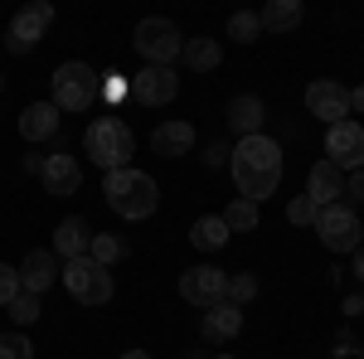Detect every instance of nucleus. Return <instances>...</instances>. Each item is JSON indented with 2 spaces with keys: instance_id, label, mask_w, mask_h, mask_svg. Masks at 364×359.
<instances>
[{
  "instance_id": "obj_11",
  "label": "nucleus",
  "mask_w": 364,
  "mask_h": 359,
  "mask_svg": "<svg viewBox=\"0 0 364 359\" xmlns=\"http://www.w3.org/2000/svg\"><path fill=\"white\" fill-rule=\"evenodd\" d=\"M175 92H180V78H175V68H141L136 78H132V102L136 107H166L175 102Z\"/></svg>"
},
{
  "instance_id": "obj_3",
  "label": "nucleus",
  "mask_w": 364,
  "mask_h": 359,
  "mask_svg": "<svg viewBox=\"0 0 364 359\" xmlns=\"http://www.w3.org/2000/svg\"><path fill=\"white\" fill-rule=\"evenodd\" d=\"M83 151H87L92 166L122 170L132 161V151H136V136H132V127H127L122 117H97V122L87 127V136H83Z\"/></svg>"
},
{
  "instance_id": "obj_15",
  "label": "nucleus",
  "mask_w": 364,
  "mask_h": 359,
  "mask_svg": "<svg viewBox=\"0 0 364 359\" xmlns=\"http://www.w3.org/2000/svg\"><path fill=\"white\" fill-rule=\"evenodd\" d=\"M262 122H267V107H262L257 92H238V97L228 102V127H233V136H238V141L262 136Z\"/></svg>"
},
{
  "instance_id": "obj_2",
  "label": "nucleus",
  "mask_w": 364,
  "mask_h": 359,
  "mask_svg": "<svg viewBox=\"0 0 364 359\" xmlns=\"http://www.w3.org/2000/svg\"><path fill=\"white\" fill-rule=\"evenodd\" d=\"M102 194H107V204H112L122 219H151L156 214V204H161V190H156V180L146 175V170H107V180H102Z\"/></svg>"
},
{
  "instance_id": "obj_23",
  "label": "nucleus",
  "mask_w": 364,
  "mask_h": 359,
  "mask_svg": "<svg viewBox=\"0 0 364 359\" xmlns=\"http://www.w3.org/2000/svg\"><path fill=\"white\" fill-rule=\"evenodd\" d=\"M190 243H195L199 252H219L228 243V223L219 219V214H204V219H195V228H190Z\"/></svg>"
},
{
  "instance_id": "obj_16",
  "label": "nucleus",
  "mask_w": 364,
  "mask_h": 359,
  "mask_svg": "<svg viewBox=\"0 0 364 359\" xmlns=\"http://www.w3.org/2000/svg\"><path fill=\"white\" fill-rule=\"evenodd\" d=\"M306 194L316 199V209H331L340 204V194H345V170H336L331 161H316L306 175Z\"/></svg>"
},
{
  "instance_id": "obj_19",
  "label": "nucleus",
  "mask_w": 364,
  "mask_h": 359,
  "mask_svg": "<svg viewBox=\"0 0 364 359\" xmlns=\"http://www.w3.org/2000/svg\"><path fill=\"white\" fill-rule=\"evenodd\" d=\"M20 136L25 141H54L58 136V107L54 102H34L20 112Z\"/></svg>"
},
{
  "instance_id": "obj_9",
  "label": "nucleus",
  "mask_w": 364,
  "mask_h": 359,
  "mask_svg": "<svg viewBox=\"0 0 364 359\" xmlns=\"http://www.w3.org/2000/svg\"><path fill=\"white\" fill-rule=\"evenodd\" d=\"M180 296L199 311H209V306L228 301V272L224 267H190V272H180Z\"/></svg>"
},
{
  "instance_id": "obj_31",
  "label": "nucleus",
  "mask_w": 364,
  "mask_h": 359,
  "mask_svg": "<svg viewBox=\"0 0 364 359\" xmlns=\"http://www.w3.org/2000/svg\"><path fill=\"white\" fill-rule=\"evenodd\" d=\"M20 296V267H5L0 262V306H10Z\"/></svg>"
},
{
  "instance_id": "obj_35",
  "label": "nucleus",
  "mask_w": 364,
  "mask_h": 359,
  "mask_svg": "<svg viewBox=\"0 0 364 359\" xmlns=\"http://www.w3.org/2000/svg\"><path fill=\"white\" fill-rule=\"evenodd\" d=\"M355 277H360V282H364V243H360V248H355Z\"/></svg>"
},
{
  "instance_id": "obj_5",
  "label": "nucleus",
  "mask_w": 364,
  "mask_h": 359,
  "mask_svg": "<svg viewBox=\"0 0 364 359\" xmlns=\"http://www.w3.org/2000/svg\"><path fill=\"white\" fill-rule=\"evenodd\" d=\"M58 282L68 286V296L78 306H107L112 301V267H97L92 257L63 262V277H58Z\"/></svg>"
},
{
  "instance_id": "obj_10",
  "label": "nucleus",
  "mask_w": 364,
  "mask_h": 359,
  "mask_svg": "<svg viewBox=\"0 0 364 359\" xmlns=\"http://www.w3.org/2000/svg\"><path fill=\"white\" fill-rule=\"evenodd\" d=\"M54 25V5L49 0H29L15 10V20H10V54H29L34 49V39H44Z\"/></svg>"
},
{
  "instance_id": "obj_20",
  "label": "nucleus",
  "mask_w": 364,
  "mask_h": 359,
  "mask_svg": "<svg viewBox=\"0 0 364 359\" xmlns=\"http://www.w3.org/2000/svg\"><path fill=\"white\" fill-rule=\"evenodd\" d=\"M87 243H92V228H87V219H63L54 228V252L58 257H87Z\"/></svg>"
},
{
  "instance_id": "obj_12",
  "label": "nucleus",
  "mask_w": 364,
  "mask_h": 359,
  "mask_svg": "<svg viewBox=\"0 0 364 359\" xmlns=\"http://www.w3.org/2000/svg\"><path fill=\"white\" fill-rule=\"evenodd\" d=\"M306 112L316 117V122L336 127V122H345V117H350V92H345L336 78H316V83L306 87Z\"/></svg>"
},
{
  "instance_id": "obj_32",
  "label": "nucleus",
  "mask_w": 364,
  "mask_h": 359,
  "mask_svg": "<svg viewBox=\"0 0 364 359\" xmlns=\"http://www.w3.org/2000/svg\"><path fill=\"white\" fill-rule=\"evenodd\" d=\"M345 194H350L355 204H364V170H355V175L345 180Z\"/></svg>"
},
{
  "instance_id": "obj_27",
  "label": "nucleus",
  "mask_w": 364,
  "mask_h": 359,
  "mask_svg": "<svg viewBox=\"0 0 364 359\" xmlns=\"http://www.w3.org/2000/svg\"><path fill=\"white\" fill-rule=\"evenodd\" d=\"M252 296H257V277H252V272H233V277H228V301L238 306V311H243Z\"/></svg>"
},
{
  "instance_id": "obj_6",
  "label": "nucleus",
  "mask_w": 364,
  "mask_h": 359,
  "mask_svg": "<svg viewBox=\"0 0 364 359\" xmlns=\"http://www.w3.org/2000/svg\"><path fill=\"white\" fill-rule=\"evenodd\" d=\"M132 44H136V54L146 58L151 68H170V63L180 58V49H185V34L170 25V20L151 15V20H141V25H136Z\"/></svg>"
},
{
  "instance_id": "obj_13",
  "label": "nucleus",
  "mask_w": 364,
  "mask_h": 359,
  "mask_svg": "<svg viewBox=\"0 0 364 359\" xmlns=\"http://www.w3.org/2000/svg\"><path fill=\"white\" fill-rule=\"evenodd\" d=\"M58 277H63V267H58V252H54V248H34L25 262H20V291H29V296H44Z\"/></svg>"
},
{
  "instance_id": "obj_24",
  "label": "nucleus",
  "mask_w": 364,
  "mask_h": 359,
  "mask_svg": "<svg viewBox=\"0 0 364 359\" xmlns=\"http://www.w3.org/2000/svg\"><path fill=\"white\" fill-rule=\"evenodd\" d=\"M132 252V243L127 238H117V233H92V243H87V257L97 262V267H112V262H122Z\"/></svg>"
},
{
  "instance_id": "obj_30",
  "label": "nucleus",
  "mask_w": 364,
  "mask_h": 359,
  "mask_svg": "<svg viewBox=\"0 0 364 359\" xmlns=\"http://www.w3.org/2000/svg\"><path fill=\"white\" fill-rule=\"evenodd\" d=\"M0 359H34V345H29L25 335H0Z\"/></svg>"
},
{
  "instance_id": "obj_33",
  "label": "nucleus",
  "mask_w": 364,
  "mask_h": 359,
  "mask_svg": "<svg viewBox=\"0 0 364 359\" xmlns=\"http://www.w3.org/2000/svg\"><path fill=\"white\" fill-rule=\"evenodd\" d=\"M224 161H228L224 146H209V151H204V166H224Z\"/></svg>"
},
{
  "instance_id": "obj_39",
  "label": "nucleus",
  "mask_w": 364,
  "mask_h": 359,
  "mask_svg": "<svg viewBox=\"0 0 364 359\" xmlns=\"http://www.w3.org/2000/svg\"><path fill=\"white\" fill-rule=\"evenodd\" d=\"M360 359H364V345H360Z\"/></svg>"
},
{
  "instance_id": "obj_37",
  "label": "nucleus",
  "mask_w": 364,
  "mask_h": 359,
  "mask_svg": "<svg viewBox=\"0 0 364 359\" xmlns=\"http://www.w3.org/2000/svg\"><path fill=\"white\" fill-rule=\"evenodd\" d=\"M180 359H199V355H180Z\"/></svg>"
},
{
  "instance_id": "obj_14",
  "label": "nucleus",
  "mask_w": 364,
  "mask_h": 359,
  "mask_svg": "<svg viewBox=\"0 0 364 359\" xmlns=\"http://www.w3.org/2000/svg\"><path fill=\"white\" fill-rule=\"evenodd\" d=\"M44 190L58 194V199H68V194H78V185H83V166H78V156H68V151H58V156H49L44 161Z\"/></svg>"
},
{
  "instance_id": "obj_18",
  "label": "nucleus",
  "mask_w": 364,
  "mask_h": 359,
  "mask_svg": "<svg viewBox=\"0 0 364 359\" xmlns=\"http://www.w3.org/2000/svg\"><path fill=\"white\" fill-rule=\"evenodd\" d=\"M151 146H156V156H166V161L190 156V151H195V127H190V122H161V127L151 132Z\"/></svg>"
},
{
  "instance_id": "obj_29",
  "label": "nucleus",
  "mask_w": 364,
  "mask_h": 359,
  "mask_svg": "<svg viewBox=\"0 0 364 359\" xmlns=\"http://www.w3.org/2000/svg\"><path fill=\"white\" fill-rule=\"evenodd\" d=\"M316 214H321V209H316V199H311V194H296V199L287 204V219L296 223V228H306V223H316Z\"/></svg>"
},
{
  "instance_id": "obj_22",
  "label": "nucleus",
  "mask_w": 364,
  "mask_h": 359,
  "mask_svg": "<svg viewBox=\"0 0 364 359\" xmlns=\"http://www.w3.org/2000/svg\"><path fill=\"white\" fill-rule=\"evenodd\" d=\"M301 0H267L262 10H257V20H262V29H272V34H287V29L301 25Z\"/></svg>"
},
{
  "instance_id": "obj_25",
  "label": "nucleus",
  "mask_w": 364,
  "mask_h": 359,
  "mask_svg": "<svg viewBox=\"0 0 364 359\" xmlns=\"http://www.w3.org/2000/svg\"><path fill=\"white\" fill-rule=\"evenodd\" d=\"M219 219L228 223V233H233V228H238V233H248V228H257V204H252V199H233Z\"/></svg>"
},
{
  "instance_id": "obj_7",
  "label": "nucleus",
  "mask_w": 364,
  "mask_h": 359,
  "mask_svg": "<svg viewBox=\"0 0 364 359\" xmlns=\"http://www.w3.org/2000/svg\"><path fill=\"white\" fill-rule=\"evenodd\" d=\"M316 233H321V243H326L331 252H355L364 243L360 219H355V209H345V204L321 209V214H316Z\"/></svg>"
},
{
  "instance_id": "obj_21",
  "label": "nucleus",
  "mask_w": 364,
  "mask_h": 359,
  "mask_svg": "<svg viewBox=\"0 0 364 359\" xmlns=\"http://www.w3.org/2000/svg\"><path fill=\"white\" fill-rule=\"evenodd\" d=\"M180 58H185V68H195V73H214V68L224 63V49H219V39H204V34H195V39H185Z\"/></svg>"
},
{
  "instance_id": "obj_4",
  "label": "nucleus",
  "mask_w": 364,
  "mask_h": 359,
  "mask_svg": "<svg viewBox=\"0 0 364 359\" xmlns=\"http://www.w3.org/2000/svg\"><path fill=\"white\" fill-rule=\"evenodd\" d=\"M49 83H54L58 112H92L102 102V73H92L87 63H58Z\"/></svg>"
},
{
  "instance_id": "obj_34",
  "label": "nucleus",
  "mask_w": 364,
  "mask_h": 359,
  "mask_svg": "<svg viewBox=\"0 0 364 359\" xmlns=\"http://www.w3.org/2000/svg\"><path fill=\"white\" fill-rule=\"evenodd\" d=\"M350 107L364 112V87H350Z\"/></svg>"
},
{
  "instance_id": "obj_38",
  "label": "nucleus",
  "mask_w": 364,
  "mask_h": 359,
  "mask_svg": "<svg viewBox=\"0 0 364 359\" xmlns=\"http://www.w3.org/2000/svg\"><path fill=\"white\" fill-rule=\"evenodd\" d=\"M214 359H233V355H214Z\"/></svg>"
},
{
  "instance_id": "obj_1",
  "label": "nucleus",
  "mask_w": 364,
  "mask_h": 359,
  "mask_svg": "<svg viewBox=\"0 0 364 359\" xmlns=\"http://www.w3.org/2000/svg\"><path fill=\"white\" fill-rule=\"evenodd\" d=\"M233 185L243 199H267L282 185V146L272 136H248L233 146Z\"/></svg>"
},
{
  "instance_id": "obj_26",
  "label": "nucleus",
  "mask_w": 364,
  "mask_h": 359,
  "mask_svg": "<svg viewBox=\"0 0 364 359\" xmlns=\"http://www.w3.org/2000/svg\"><path fill=\"white\" fill-rule=\"evenodd\" d=\"M228 34H233V44H252V39L262 34V20H257L252 10H233V20H228Z\"/></svg>"
},
{
  "instance_id": "obj_28",
  "label": "nucleus",
  "mask_w": 364,
  "mask_h": 359,
  "mask_svg": "<svg viewBox=\"0 0 364 359\" xmlns=\"http://www.w3.org/2000/svg\"><path fill=\"white\" fill-rule=\"evenodd\" d=\"M5 311L15 316V326H34V321H39V296H29V291H20V296H15L10 306H5Z\"/></svg>"
},
{
  "instance_id": "obj_17",
  "label": "nucleus",
  "mask_w": 364,
  "mask_h": 359,
  "mask_svg": "<svg viewBox=\"0 0 364 359\" xmlns=\"http://www.w3.org/2000/svg\"><path fill=\"white\" fill-rule=\"evenodd\" d=\"M238 331H243V311H238L233 301H219V306H209V311H204V326H199V335H204L209 345H228Z\"/></svg>"
},
{
  "instance_id": "obj_36",
  "label": "nucleus",
  "mask_w": 364,
  "mask_h": 359,
  "mask_svg": "<svg viewBox=\"0 0 364 359\" xmlns=\"http://www.w3.org/2000/svg\"><path fill=\"white\" fill-rule=\"evenodd\" d=\"M122 359H151V355H146V350H127Z\"/></svg>"
},
{
  "instance_id": "obj_8",
  "label": "nucleus",
  "mask_w": 364,
  "mask_h": 359,
  "mask_svg": "<svg viewBox=\"0 0 364 359\" xmlns=\"http://www.w3.org/2000/svg\"><path fill=\"white\" fill-rule=\"evenodd\" d=\"M326 161L336 170H364V127L360 122H336V127H326Z\"/></svg>"
}]
</instances>
